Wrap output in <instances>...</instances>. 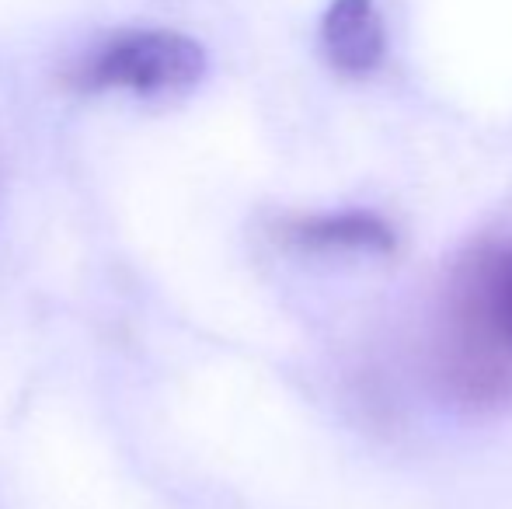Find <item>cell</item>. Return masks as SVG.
<instances>
[{
  "label": "cell",
  "instance_id": "obj_1",
  "mask_svg": "<svg viewBox=\"0 0 512 509\" xmlns=\"http://www.w3.org/2000/svg\"><path fill=\"white\" fill-rule=\"evenodd\" d=\"M446 374L478 405L512 394V245L460 262L446 300Z\"/></svg>",
  "mask_w": 512,
  "mask_h": 509
},
{
  "label": "cell",
  "instance_id": "obj_2",
  "mask_svg": "<svg viewBox=\"0 0 512 509\" xmlns=\"http://www.w3.org/2000/svg\"><path fill=\"white\" fill-rule=\"evenodd\" d=\"M206 77V49L192 35L171 28H133L119 32L84 56L70 84L84 95L129 91L140 98L185 95Z\"/></svg>",
  "mask_w": 512,
  "mask_h": 509
},
{
  "label": "cell",
  "instance_id": "obj_3",
  "mask_svg": "<svg viewBox=\"0 0 512 509\" xmlns=\"http://www.w3.org/2000/svg\"><path fill=\"white\" fill-rule=\"evenodd\" d=\"M321 53L345 77L373 74L387 53L380 7L373 0H331L321 14Z\"/></svg>",
  "mask_w": 512,
  "mask_h": 509
},
{
  "label": "cell",
  "instance_id": "obj_4",
  "mask_svg": "<svg viewBox=\"0 0 512 509\" xmlns=\"http://www.w3.org/2000/svg\"><path fill=\"white\" fill-rule=\"evenodd\" d=\"M279 241L297 252H366V255H391L398 248V234L387 220L366 210L342 213H310V217H290L276 227Z\"/></svg>",
  "mask_w": 512,
  "mask_h": 509
}]
</instances>
